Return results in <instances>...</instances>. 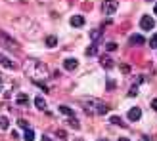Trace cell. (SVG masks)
Segmentation results:
<instances>
[{"mask_svg": "<svg viewBox=\"0 0 157 141\" xmlns=\"http://www.w3.org/2000/svg\"><path fill=\"white\" fill-rule=\"evenodd\" d=\"M25 73L29 78H33L35 82H42L48 78V67H46L42 61H36V59H29L27 65H25Z\"/></svg>", "mask_w": 157, "mask_h": 141, "instance_id": "obj_1", "label": "cell"}, {"mask_svg": "<svg viewBox=\"0 0 157 141\" xmlns=\"http://www.w3.org/2000/svg\"><path fill=\"white\" fill-rule=\"evenodd\" d=\"M82 107L92 114H107V111H109V107L105 103H101L100 99H88V103L82 101Z\"/></svg>", "mask_w": 157, "mask_h": 141, "instance_id": "obj_2", "label": "cell"}, {"mask_svg": "<svg viewBox=\"0 0 157 141\" xmlns=\"http://www.w3.org/2000/svg\"><path fill=\"white\" fill-rule=\"evenodd\" d=\"M0 44H2L4 48H8V50H15V52H19V50H21V46L15 42L13 38L8 36L6 33H2V31H0Z\"/></svg>", "mask_w": 157, "mask_h": 141, "instance_id": "obj_3", "label": "cell"}, {"mask_svg": "<svg viewBox=\"0 0 157 141\" xmlns=\"http://www.w3.org/2000/svg\"><path fill=\"white\" fill-rule=\"evenodd\" d=\"M117 8H119V2L117 0H104V4H101V12L107 13V15H111L117 12Z\"/></svg>", "mask_w": 157, "mask_h": 141, "instance_id": "obj_4", "label": "cell"}, {"mask_svg": "<svg viewBox=\"0 0 157 141\" xmlns=\"http://www.w3.org/2000/svg\"><path fill=\"white\" fill-rule=\"evenodd\" d=\"M140 27H142L144 31H151V29L155 27V21H153V17H150V15H144V17L140 19Z\"/></svg>", "mask_w": 157, "mask_h": 141, "instance_id": "obj_5", "label": "cell"}, {"mask_svg": "<svg viewBox=\"0 0 157 141\" xmlns=\"http://www.w3.org/2000/svg\"><path fill=\"white\" fill-rule=\"evenodd\" d=\"M0 65L6 67V69H12V70H13V69H17V65H15L12 59H8L6 56H2V53H0Z\"/></svg>", "mask_w": 157, "mask_h": 141, "instance_id": "obj_6", "label": "cell"}, {"mask_svg": "<svg viewBox=\"0 0 157 141\" xmlns=\"http://www.w3.org/2000/svg\"><path fill=\"white\" fill-rule=\"evenodd\" d=\"M140 116H142V111H140L138 107H132L130 111H128V120H132V122L140 120Z\"/></svg>", "mask_w": 157, "mask_h": 141, "instance_id": "obj_7", "label": "cell"}, {"mask_svg": "<svg viewBox=\"0 0 157 141\" xmlns=\"http://www.w3.org/2000/svg\"><path fill=\"white\" fill-rule=\"evenodd\" d=\"M128 42H130V46H142V44L146 42V38H144L142 34H132Z\"/></svg>", "mask_w": 157, "mask_h": 141, "instance_id": "obj_8", "label": "cell"}, {"mask_svg": "<svg viewBox=\"0 0 157 141\" xmlns=\"http://www.w3.org/2000/svg\"><path fill=\"white\" fill-rule=\"evenodd\" d=\"M63 67H65L67 70H75V69L78 67V61H77V59H73V57H69V59H65V61H63Z\"/></svg>", "mask_w": 157, "mask_h": 141, "instance_id": "obj_9", "label": "cell"}, {"mask_svg": "<svg viewBox=\"0 0 157 141\" xmlns=\"http://www.w3.org/2000/svg\"><path fill=\"white\" fill-rule=\"evenodd\" d=\"M71 25L73 27H82L84 25V17H82V15H73V17H71Z\"/></svg>", "mask_w": 157, "mask_h": 141, "instance_id": "obj_10", "label": "cell"}, {"mask_svg": "<svg viewBox=\"0 0 157 141\" xmlns=\"http://www.w3.org/2000/svg\"><path fill=\"white\" fill-rule=\"evenodd\" d=\"M15 101H17V105H29V96L27 93H17Z\"/></svg>", "mask_w": 157, "mask_h": 141, "instance_id": "obj_11", "label": "cell"}, {"mask_svg": "<svg viewBox=\"0 0 157 141\" xmlns=\"http://www.w3.org/2000/svg\"><path fill=\"white\" fill-rule=\"evenodd\" d=\"M35 105H36L38 111H44V109H46V101H44V97H35Z\"/></svg>", "mask_w": 157, "mask_h": 141, "instance_id": "obj_12", "label": "cell"}, {"mask_svg": "<svg viewBox=\"0 0 157 141\" xmlns=\"http://www.w3.org/2000/svg\"><path fill=\"white\" fill-rule=\"evenodd\" d=\"M23 139H25V141H35V132L31 128H27L25 134H23Z\"/></svg>", "mask_w": 157, "mask_h": 141, "instance_id": "obj_13", "label": "cell"}, {"mask_svg": "<svg viewBox=\"0 0 157 141\" xmlns=\"http://www.w3.org/2000/svg\"><path fill=\"white\" fill-rule=\"evenodd\" d=\"M46 46H48V48H54V46L58 44V36H46Z\"/></svg>", "mask_w": 157, "mask_h": 141, "instance_id": "obj_14", "label": "cell"}, {"mask_svg": "<svg viewBox=\"0 0 157 141\" xmlns=\"http://www.w3.org/2000/svg\"><path fill=\"white\" fill-rule=\"evenodd\" d=\"M96 50H98V48H96V42H94L90 48H86V56H90V57H92V56H96Z\"/></svg>", "mask_w": 157, "mask_h": 141, "instance_id": "obj_15", "label": "cell"}, {"mask_svg": "<svg viewBox=\"0 0 157 141\" xmlns=\"http://www.w3.org/2000/svg\"><path fill=\"white\" fill-rule=\"evenodd\" d=\"M59 111L63 113L65 116H73V111H71V109H69V107H65V105H61V107H59Z\"/></svg>", "mask_w": 157, "mask_h": 141, "instance_id": "obj_16", "label": "cell"}, {"mask_svg": "<svg viewBox=\"0 0 157 141\" xmlns=\"http://www.w3.org/2000/svg\"><path fill=\"white\" fill-rule=\"evenodd\" d=\"M111 124H117V126H121V128H124V122L119 118V116H111Z\"/></svg>", "mask_w": 157, "mask_h": 141, "instance_id": "obj_17", "label": "cell"}, {"mask_svg": "<svg viewBox=\"0 0 157 141\" xmlns=\"http://www.w3.org/2000/svg\"><path fill=\"white\" fill-rule=\"evenodd\" d=\"M8 126H10V122H8V118H4V116H0V128H2V130H8Z\"/></svg>", "mask_w": 157, "mask_h": 141, "instance_id": "obj_18", "label": "cell"}, {"mask_svg": "<svg viewBox=\"0 0 157 141\" xmlns=\"http://www.w3.org/2000/svg\"><path fill=\"white\" fill-rule=\"evenodd\" d=\"M101 65H105V69H111L113 63H111V59L109 57H101Z\"/></svg>", "mask_w": 157, "mask_h": 141, "instance_id": "obj_19", "label": "cell"}, {"mask_svg": "<svg viewBox=\"0 0 157 141\" xmlns=\"http://www.w3.org/2000/svg\"><path fill=\"white\" fill-rule=\"evenodd\" d=\"M150 48H157V33L150 38Z\"/></svg>", "mask_w": 157, "mask_h": 141, "instance_id": "obj_20", "label": "cell"}, {"mask_svg": "<svg viewBox=\"0 0 157 141\" xmlns=\"http://www.w3.org/2000/svg\"><path fill=\"white\" fill-rule=\"evenodd\" d=\"M90 38H92V42H98V38H100V31H92V33H90Z\"/></svg>", "mask_w": 157, "mask_h": 141, "instance_id": "obj_21", "label": "cell"}, {"mask_svg": "<svg viewBox=\"0 0 157 141\" xmlns=\"http://www.w3.org/2000/svg\"><path fill=\"white\" fill-rule=\"evenodd\" d=\"M17 124H19V126H21L23 130H27V128H29V124H27V120H23V118H19V120H17Z\"/></svg>", "mask_w": 157, "mask_h": 141, "instance_id": "obj_22", "label": "cell"}, {"mask_svg": "<svg viewBox=\"0 0 157 141\" xmlns=\"http://www.w3.org/2000/svg\"><path fill=\"white\" fill-rule=\"evenodd\" d=\"M58 137L59 139H67V134H65L63 130H58Z\"/></svg>", "mask_w": 157, "mask_h": 141, "instance_id": "obj_23", "label": "cell"}, {"mask_svg": "<svg viewBox=\"0 0 157 141\" xmlns=\"http://www.w3.org/2000/svg\"><path fill=\"white\" fill-rule=\"evenodd\" d=\"M113 88H115V80L109 78V80H107V90H113Z\"/></svg>", "mask_w": 157, "mask_h": 141, "instance_id": "obj_24", "label": "cell"}, {"mask_svg": "<svg viewBox=\"0 0 157 141\" xmlns=\"http://www.w3.org/2000/svg\"><path fill=\"white\" fill-rule=\"evenodd\" d=\"M115 48H117V44H107V46H105V50H107V52H113Z\"/></svg>", "mask_w": 157, "mask_h": 141, "instance_id": "obj_25", "label": "cell"}, {"mask_svg": "<svg viewBox=\"0 0 157 141\" xmlns=\"http://www.w3.org/2000/svg\"><path fill=\"white\" fill-rule=\"evenodd\" d=\"M121 70L123 73H130V67L128 65H121Z\"/></svg>", "mask_w": 157, "mask_h": 141, "instance_id": "obj_26", "label": "cell"}, {"mask_svg": "<svg viewBox=\"0 0 157 141\" xmlns=\"http://www.w3.org/2000/svg\"><path fill=\"white\" fill-rule=\"evenodd\" d=\"M69 124H71V126H75V128H78V122H77L75 118H71V120H69Z\"/></svg>", "mask_w": 157, "mask_h": 141, "instance_id": "obj_27", "label": "cell"}, {"mask_svg": "<svg viewBox=\"0 0 157 141\" xmlns=\"http://www.w3.org/2000/svg\"><path fill=\"white\" fill-rule=\"evenodd\" d=\"M151 107H153L155 111H157V99H153V101H151Z\"/></svg>", "mask_w": 157, "mask_h": 141, "instance_id": "obj_28", "label": "cell"}, {"mask_svg": "<svg viewBox=\"0 0 157 141\" xmlns=\"http://www.w3.org/2000/svg\"><path fill=\"white\" fill-rule=\"evenodd\" d=\"M42 141H52V139H50L48 136H42Z\"/></svg>", "mask_w": 157, "mask_h": 141, "instance_id": "obj_29", "label": "cell"}, {"mask_svg": "<svg viewBox=\"0 0 157 141\" xmlns=\"http://www.w3.org/2000/svg\"><path fill=\"white\" fill-rule=\"evenodd\" d=\"M142 141H151V139H150V137H147V136H144V137H142Z\"/></svg>", "mask_w": 157, "mask_h": 141, "instance_id": "obj_30", "label": "cell"}, {"mask_svg": "<svg viewBox=\"0 0 157 141\" xmlns=\"http://www.w3.org/2000/svg\"><path fill=\"white\" fill-rule=\"evenodd\" d=\"M119 141H128V139H127V137H121V139H119Z\"/></svg>", "mask_w": 157, "mask_h": 141, "instance_id": "obj_31", "label": "cell"}, {"mask_svg": "<svg viewBox=\"0 0 157 141\" xmlns=\"http://www.w3.org/2000/svg\"><path fill=\"white\" fill-rule=\"evenodd\" d=\"M153 10H155V15H157V4H155V6H153Z\"/></svg>", "mask_w": 157, "mask_h": 141, "instance_id": "obj_32", "label": "cell"}, {"mask_svg": "<svg viewBox=\"0 0 157 141\" xmlns=\"http://www.w3.org/2000/svg\"><path fill=\"white\" fill-rule=\"evenodd\" d=\"M0 92H2V86H0Z\"/></svg>", "mask_w": 157, "mask_h": 141, "instance_id": "obj_33", "label": "cell"}, {"mask_svg": "<svg viewBox=\"0 0 157 141\" xmlns=\"http://www.w3.org/2000/svg\"><path fill=\"white\" fill-rule=\"evenodd\" d=\"M101 141H105V139H101Z\"/></svg>", "mask_w": 157, "mask_h": 141, "instance_id": "obj_34", "label": "cell"}]
</instances>
